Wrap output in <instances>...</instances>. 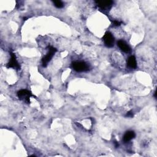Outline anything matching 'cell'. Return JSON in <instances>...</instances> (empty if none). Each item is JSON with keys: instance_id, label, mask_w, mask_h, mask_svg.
Listing matches in <instances>:
<instances>
[{"instance_id": "cell-9", "label": "cell", "mask_w": 157, "mask_h": 157, "mask_svg": "<svg viewBox=\"0 0 157 157\" xmlns=\"http://www.w3.org/2000/svg\"><path fill=\"white\" fill-rule=\"evenodd\" d=\"M136 136L135 133L132 131H128V132H126L124 136V141L125 142H128L132 140V139H134Z\"/></svg>"}, {"instance_id": "cell-7", "label": "cell", "mask_w": 157, "mask_h": 157, "mask_svg": "<svg viewBox=\"0 0 157 157\" xmlns=\"http://www.w3.org/2000/svg\"><path fill=\"white\" fill-rule=\"evenodd\" d=\"M117 45L119 47V48L125 53H129L131 51V48L127 44L122 40H120L117 42Z\"/></svg>"}, {"instance_id": "cell-12", "label": "cell", "mask_w": 157, "mask_h": 157, "mask_svg": "<svg viewBox=\"0 0 157 157\" xmlns=\"http://www.w3.org/2000/svg\"><path fill=\"white\" fill-rule=\"evenodd\" d=\"M113 23H114V25L115 26H120L121 25V22H120L118 21H114V22H113Z\"/></svg>"}, {"instance_id": "cell-1", "label": "cell", "mask_w": 157, "mask_h": 157, "mask_svg": "<svg viewBox=\"0 0 157 157\" xmlns=\"http://www.w3.org/2000/svg\"><path fill=\"white\" fill-rule=\"evenodd\" d=\"M48 49H49L48 53L42 60V66L44 67H46L47 66V65H48L49 62H50V60H52V57H53V56L55 54V52H57L56 48L52 47V46H48Z\"/></svg>"}, {"instance_id": "cell-6", "label": "cell", "mask_w": 157, "mask_h": 157, "mask_svg": "<svg viewBox=\"0 0 157 157\" xmlns=\"http://www.w3.org/2000/svg\"><path fill=\"white\" fill-rule=\"evenodd\" d=\"M96 3L102 9L108 10L111 7L113 1H96Z\"/></svg>"}, {"instance_id": "cell-10", "label": "cell", "mask_w": 157, "mask_h": 157, "mask_svg": "<svg viewBox=\"0 0 157 157\" xmlns=\"http://www.w3.org/2000/svg\"><path fill=\"white\" fill-rule=\"evenodd\" d=\"M54 4L55 6L57 8H62L64 6V4L61 1H54Z\"/></svg>"}, {"instance_id": "cell-4", "label": "cell", "mask_w": 157, "mask_h": 157, "mask_svg": "<svg viewBox=\"0 0 157 157\" xmlns=\"http://www.w3.org/2000/svg\"><path fill=\"white\" fill-rule=\"evenodd\" d=\"M73 68L77 72L86 71L89 69L87 65L83 62H76L72 64Z\"/></svg>"}, {"instance_id": "cell-13", "label": "cell", "mask_w": 157, "mask_h": 157, "mask_svg": "<svg viewBox=\"0 0 157 157\" xmlns=\"http://www.w3.org/2000/svg\"><path fill=\"white\" fill-rule=\"evenodd\" d=\"M114 144H115V147H116V148H117V147H118V145H119L118 142H117V141H115V142H114Z\"/></svg>"}, {"instance_id": "cell-5", "label": "cell", "mask_w": 157, "mask_h": 157, "mask_svg": "<svg viewBox=\"0 0 157 157\" xmlns=\"http://www.w3.org/2000/svg\"><path fill=\"white\" fill-rule=\"evenodd\" d=\"M11 60L7 65V68H11L19 69L20 68V66L19 63L17 62L15 55L14 53H12V52H11Z\"/></svg>"}, {"instance_id": "cell-3", "label": "cell", "mask_w": 157, "mask_h": 157, "mask_svg": "<svg viewBox=\"0 0 157 157\" xmlns=\"http://www.w3.org/2000/svg\"><path fill=\"white\" fill-rule=\"evenodd\" d=\"M104 44L109 48L112 47L114 45V37L110 32H106L103 37Z\"/></svg>"}, {"instance_id": "cell-8", "label": "cell", "mask_w": 157, "mask_h": 157, "mask_svg": "<svg viewBox=\"0 0 157 157\" xmlns=\"http://www.w3.org/2000/svg\"><path fill=\"white\" fill-rule=\"evenodd\" d=\"M127 65L129 68L135 69L137 67V63L136 58L134 56H131L127 60Z\"/></svg>"}, {"instance_id": "cell-2", "label": "cell", "mask_w": 157, "mask_h": 157, "mask_svg": "<svg viewBox=\"0 0 157 157\" xmlns=\"http://www.w3.org/2000/svg\"><path fill=\"white\" fill-rule=\"evenodd\" d=\"M17 96L20 100L24 101L27 103H30V98L31 97H34L31 92L27 90H21L17 93Z\"/></svg>"}, {"instance_id": "cell-11", "label": "cell", "mask_w": 157, "mask_h": 157, "mask_svg": "<svg viewBox=\"0 0 157 157\" xmlns=\"http://www.w3.org/2000/svg\"><path fill=\"white\" fill-rule=\"evenodd\" d=\"M126 117H133L134 116V114H133V112L132 111H129L126 113V114L125 116Z\"/></svg>"}]
</instances>
